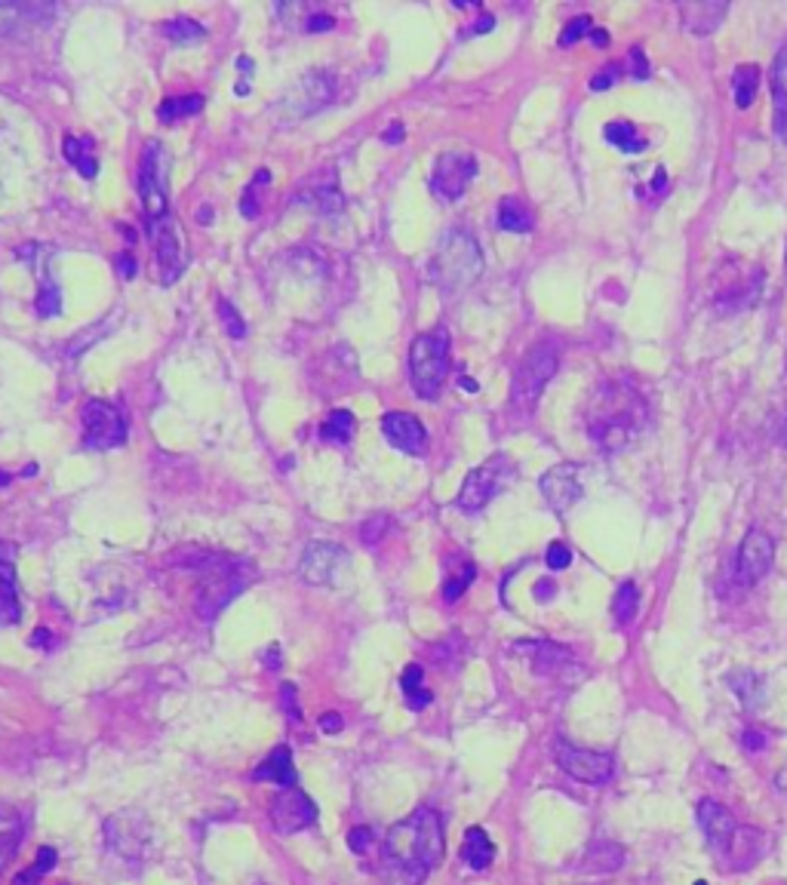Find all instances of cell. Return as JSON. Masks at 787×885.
I'll list each match as a JSON object with an SVG mask.
<instances>
[{"mask_svg": "<svg viewBox=\"0 0 787 885\" xmlns=\"http://www.w3.org/2000/svg\"><path fill=\"white\" fill-rule=\"evenodd\" d=\"M443 852V824L434 809L422 806L385 833L379 879L382 885H425Z\"/></svg>", "mask_w": 787, "mask_h": 885, "instance_id": "obj_1", "label": "cell"}, {"mask_svg": "<svg viewBox=\"0 0 787 885\" xmlns=\"http://www.w3.org/2000/svg\"><path fill=\"white\" fill-rule=\"evenodd\" d=\"M643 421H646V400L640 397V391L625 382H606L588 415V437L600 449L618 452L640 437Z\"/></svg>", "mask_w": 787, "mask_h": 885, "instance_id": "obj_2", "label": "cell"}, {"mask_svg": "<svg viewBox=\"0 0 787 885\" xmlns=\"http://www.w3.org/2000/svg\"><path fill=\"white\" fill-rule=\"evenodd\" d=\"M431 280L440 286V292L452 295L462 292L468 286H474L483 274V252L480 243L474 240V234L452 228L440 237L434 256H431Z\"/></svg>", "mask_w": 787, "mask_h": 885, "instance_id": "obj_3", "label": "cell"}, {"mask_svg": "<svg viewBox=\"0 0 787 885\" xmlns=\"http://www.w3.org/2000/svg\"><path fill=\"white\" fill-rule=\"evenodd\" d=\"M449 375V332L443 326L422 332L409 345V378L422 400H437Z\"/></svg>", "mask_w": 787, "mask_h": 885, "instance_id": "obj_4", "label": "cell"}, {"mask_svg": "<svg viewBox=\"0 0 787 885\" xmlns=\"http://www.w3.org/2000/svg\"><path fill=\"white\" fill-rule=\"evenodd\" d=\"M560 369V351L551 342H538L514 369V382H511V403L520 412H532L542 391Z\"/></svg>", "mask_w": 787, "mask_h": 885, "instance_id": "obj_5", "label": "cell"}, {"mask_svg": "<svg viewBox=\"0 0 787 885\" xmlns=\"http://www.w3.org/2000/svg\"><path fill=\"white\" fill-rule=\"evenodd\" d=\"M167 170H170V157L167 148L160 142H148L142 163H139V197L148 222L170 219V188H167Z\"/></svg>", "mask_w": 787, "mask_h": 885, "instance_id": "obj_6", "label": "cell"}, {"mask_svg": "<svg viewBox=\"0 0 787 885\" xmlns=\"http://www.w3.org/2000/svg\"><path fill=\"white\" fill-rule=\"evenodd\" d=\"M514 477V461L505 452H495L492 458H486L480 468H474L459 492V508L468 514L483 511L486 504L502 492V486Z\"/></svg>", "mask_w": 787, "mask_h": 885, "instance_id": "obj_7", "label": "cell"}, {"mask_svg": "<svg viewBox=\"0 0 787 885\" xmlns=\"http://www.w3.org/2000/svg\"><path fill=\"white\" fill-rule=\"evenodd\" d=\"M333 93H336V77L326 71H311L283 93V99L277 102V111L286 120L296 123V120L326 108L329 102H333Z\"/></svg>", "mask_w": 787, "mask_h": 885, "instance_id": "obj_8", "label": "cell"}, {"mask_svg": "<svg viewBox=\"0 0 787 885\" xmlns=\"http://www.w3.org/2000/svg\"><path fill=\"white\" fill-rule=\"evenodd\" d=\"M84 418V446L90 449H117L127 443V418L114 403L87 400L80 409Z\"/></svg>", "mask_w": 787, "mask_h": 885, "instance_id": "obj_9", "label": "cell"}, {"mask_svg": "<svg viewBox=\"0 0 787 885\" xmlns=\"http://www.w3.org/2000/svg\"><path fill=\"white\" fill-rule=\"evenodd\" d=\"M246 587V575H240L237 566H210V572L203 575L200 587H197V612L200 618L213 621L240 590Z\"/></svg>", "mask_w": 787, "mask_h": 885, "instance_id": "obj_10", "label": "cell"}, {"mask_svg": "<svg viewBox=\"0 0 787 885\" xmlns=\"http://www.w3.org/2000/svg\"><path fill=\"white\" fill-rule=\"evenodd\" d=\"M345 566H348L345 547L333 541H311L299 560V578L311 587H329V584H339Z\"/></svg>", "mask_w": 787, "mask_h": 885, "instance_id": "obj_11", "label": "cell"}, {"mask_svg": "<svg viewBox=\"0 0 787 885\" xmlns=\"http://www.w3.org/2000/svg\"><path fill=\"white\" fill-rule=\"evenodd\" d=\"M775 560V544L763 529H748L738 554H735V584L738 587H757Z\"/></svg>", "mask_w": 787, "mask_h": 885, "instance_id": "obj_12", "label": "cell"}, {"mask_svg": "<svg viewBox=\"0 0 787 885\" xmlns=\"http://www.w3.org/2000/svg\"><path fill=\"white\" fill-rule=\"evenodd\" d=\"M477 176V160L468 151H446L437 157L431 173V191L440 200H459Z\"/></svg>", "mask_w": 787, "mask_h": 885, "instance_id": "obj_13", "label": "cell"}, {"mask_svg": "<svg viewBox=\"0 0 787 885\" xmlns=\"http://www.w3.org/2000/svg\"><path fill=\"white\" fill-rule=\"evenodd\" d=\"M271 824L277 833L289 836V833H302L317 821V806L311 803V796L299 787H280V793H274L271 806H268Z\"/></svg>", "mask_w": 787, "mask_h": 885, "instance_id": "obj_14", "label": "cell"}, {"mask_svg": "<svg viewBox=\"0 0 787 885\" xmlns=\"http://www.w3.org/2000/svg\"><path fill=\"white\" fill-rule=\"evenodd\" d=\"M557 766L575 778L582 784H606L615 772V763L609 753H597V750H582V747H572L566 741H557Z\"/></svg>", "mask_w": 787, "mask_h": 885, "instance_id": "obj_15", "label": "cell"}, {"mask_svg": "<svg viewBox=\"0 0 787 885\" xmlns=\"http://www.w3.org/2000/svg\"><path fill=\"white\" fill-rule=\"evenodd\" d=\"M151 240H154V265H157V280L163 286H173L182 271H185V246L170 219L148 222Z\"/></svg>", "mask_w": 787, "mask_h": 885, "instance_id": "obj_16", "label": "cell"}, {"mask_svg": "<svg viewBox=\"0 0 787 885\" xmlns=\"http://www.w3.org/2000/svg\"><path fill=\"white\" fill-rule=\"evenodd\" d=\"M538 489H542L548 508L554 514H566L572 504L582 498V480H578V468L575 465H557V468L545 471L542 480H538Z\"/></svg>", "mask_w": 787, "mask_h": 885, "instance_id": "obj_17", "label": "cell"}, {"mask_svg": "<svg viewBox=\"0 0 787 885\" xmlns=\"http://www.w3.org/2000/svg\"><path fill=\"white\" fill-rule=\"evenodd\" d=\"M382 434L385 440L406 452V455H422L425 452V443H428V431L425 425L409 412H388L382 415Z\"/></svg>", "mask_w": 787, "mask_h": 885, "instance_id": "obj_18", "label": "cell"}, {"mask_svg": "<svg viewBox=\"0 0 787 885\" xmlns=\"http://www.w3.org/2000/svg\"><path fill=\"white\" fill-rule=\"evenodd\" d=\"M13 563H16V544L0 541V624H19V618H22Z\"/></svg>", "mask_w": 787, "mask_h": 885, "instance_id": "obj_19", "label": "cell"}, {"mask_svg": "<svg viewBox=\"0 0 787 885\" xmlns=\"http://www.w3.org/2000/svg\"><path fill=\"white\" fill-rule=\"evenodd\" d=\"M698 827L704 830V836H708V842L717 852H726V846H729L735 830H738V821L723 803H717V799L708 796V799H701V803H698Z\"/></svg>", "mask_w": 787, "mask_h": 885, "instance_id": "obj_20", "label": "cell"}, {"mask_svg": "<svg viewBox=\"0 0 787 885\" xmlns=\"http://www.w3.org/2000/svg\"><path fill=\"white\" fill-rule=\"evenodd\" d=\"M763 849H766V836L760 830H754V827H738L723 855L732 861V870H748V867H754L763 858Z\"/></svg>", "mask_w": 787, "mask_h": 885, "instance_id": "obj_21", "label": "cell"}, {"mask_svg": "<svg viewBox=\"0 0 787 885\" xmlns=\"http://www.w3.org/2000/svg\"><path fill=\"white\" fill-rule=\"evenodd\" d=\"M769 83H772V123H775V136L781 145H787V47L778 50L775 62H772V74H769Z\"/></svg>", "mask_w": 787, "mask_h": 885, "instance_id": "obj_22", "label": "cell"}, {"mask_svg": "<svg viewBox=\"0 0 787 885\" xmlns=\"http://www.w3.org/2000/svg\"><path fill=\"white\" fill-rule=\"evenodd\" d=\"M22 836H25L22 815L13 806H0V876L7 873V867L19 855Z\"/></svg>", "mask_w": 787, "mask_h": 885, "instance_id": "obj_23", "label": "cell"}, {"mask_svg": "<svg viewBox=\"0 0 787 885\" xmlns=\"http://www.w3.org/2000/svg\"><path fill=\"white\" fill-rule=\"evenodd\" d=\"M628 861V852L618 842H594L578 861V873H615Z\"/></svg>", "mask_w": 787, "mask_h": 885, "instance_id": "obj_24", "label": "cell"}, {"mask_svg": "<svg viewBox=\"0 0 787 885\" xmlns=\"http://www.w3.org/2000/svg\"><path fill=\"white\" fill-rule=\"evenodd\" d=\"M256 781H271L277 787H296L299 775H296V766H293V750H289L286 744L274 747L268 753V760L253 772Z\"/></svg>", "mask_w": 787, "mask_h": 885, "instance_id": "obj_25", "label": "cell"}, {"mask_svg": "<svg viewBox=\"0 0 787 885\" xmlns=\"http://www.w3.org/2000/svg\"><path fill=\"white\" fill-rule=\"evenodd\" d=\"M296 203H305V206L317 209V213H323V216H333V213H342V209H345V197L339 191L336 176L326 179V182H311L305 191L296 194Z\"/></svg>", "mask_w": 787, "mask_h": 885, "instance_id": "obj_26", "label": "cell"}, {"mask_svg": "<svg viewBox=\"0 0 787 885\" xmlns=\"http://www.w3.org/2000/svg\"><path fill=\"white\" fill-rule=\"evenodd\" d=\"M517 652H526L532 670L542 673V677H551V673L569 667V661H572L569 649H563L557 643H548V640H542V643H523V646H517Z\"/></svg>", "mask_w": 787, "mask_h": 885, "instance_id": "obj_27", "label": "cell"}, {"mask_svg": "<svg viewBox=\"0 0 787 885\" xmlns=\"http://www.w3.org/2000/svg\"><path fill=\"white\" fill-rule=\"evenodd\" d=\"M680 13L692 34H711L720 28L723 16L729 13V4H711V0L708 4H683Z\"/></svg>", "mask_w": 787, "mask_h": 885, "instance_id": "obj_28", "label": "cell"}, {"mask_svg": "<svg viewBox=\"0 0 787 885\" xmlns=\"http://www.w3.org/2000/svg\"><path fill=\"white\" fill-rule=\"evenodd\" d=\"M495 858V846L492 839L483 827H471L465 833V842H462V861L471 867V870H486Z\"/></svg>", "mask_w": 787, "mask_h": 885, "instance_id": "obj_29", "label": "cell"}, {"mask_svg": "<svg viewBox=\"0 0 787 885\" xmlns=\"http://www.w3.org/2000/svg\"><path fill=\"white\" fill-rule=\"evenodd\" d=\"M499 228L502 231H511V234H529L535 228L532 209L520 197H505L499 203Z\"/></svg>", "mask_w": 787, "mask_h": 885, "instance_id": "obj_30", "label": "cell"}, {"mask_svg": "<svg viewBox=\"0 0 787 885\" xmlns=\"http://www.w3.org/2000/svg\"><path fill=\"white\" fill-rule=\"evenodd\" d=\"M606 142L615 145L621 154H643L646 151V139L637 133V126L628 123V120H609L606 130H603Z\"/></svg>", "mask_w": 787, "mask_h": 885, "instance_id": "obj_31", "label": "cell"}, {"mask_svg": "<svg viewBox=\"0 0 787 885\" xmlns=\"http://www.w3.org/2000/svg\"><path fill=\"white\" fill-rule=\"evenodd\" d=\"M757 90H760V68L757 65H738L735 74H732V99H735V108H751L754 99H757Z\"/></svg>", "mask_w": 787, "mask_h": 885, "instance_id": "obj_32", "label": "cell"}, {"mask_svg": "<svg viewBox=\"0 0 787 885\" xmlns=\"http://www.w3.org/2000/svg\"><path fill=\"white\" fill-rule=\"evenodd\" d=\"M400 686H403V698H406V704H409L412 710H425V707L431 704V689L422 686V667H419V664H409V667L403 670Z\"/></svg>", "mask_w": 787, "mask_h": 885, "instance_id": "obj_33", "label": "cell"}, {"mask_svg": "<svg viewBox=\"0 0 787 885\" xmlns=\"http://www.w3.org/2000/svg\"><path fill=\"white\" fill-rule=\"evenodd\" d=\"M203 111V96L194 93V96H173V99H163L157 105V117L163 123H173L179 117H191V114H200Z\"/></svg>", "mask_w": 787, "mask_h": 885, "instance_id": "obj_34", "label": "cell"}, {"mask_svg": "<svg viewBox=\"0 0 787 885\" xmlns=\"http://www.w3.org/2000/svg\"><path fill=\"white\" fill-rule=\"evenodd\" d=\"M62 154L77 166V173L84 176V179H96L99 176V160L87 151V142H80L77 136H65Z\"/></svg>", "mask_w": 787, "mask_h": 885, "instance_id": "obj_35", "label": "cell"}, {"mask_svg": "<svg viewBox=\"0 0 787 885\" xmlns=\"http://www.w3.org/2000/svg\"><path fill=\"white\" fill-rule=\"evenodd\" d=\"M354 415L348 412V409H336L333 415H329L326 421H323V428H320V437L326 440V443H351V434H354Z\"/></svg>", "mask_w": 787, "mask_h": 885, "instance_id": "obj_36", "label": "cell"}, {"mask_svg": "<svg viewBox=\"0 0 787 885\" xmlns=\"http://www.w3.org/2000/svg\"><path fill=\"white\" fill-rule=\"evenodd\" d=\"M637 609H640V590H637L634 581H625V584H621V587L615 590V603H612L615 621H618L621 627L631 624L634 615H637Z\"/></svg>", "mask_w": 787, "mask_h": 885, "instance_id": "obj_37", "label": "cell"}, {"mask_svg": "<svg viewBox=\"0 0 787 885\" xmlns=\"http://www.w3.org/2000/svg\"><path fill=\"white\" fill-rule=\"evenodd\" d=\"M160 31L167 34L173 44H191V40L206 37V28L200 22H194V19H170V22H163Z\"/></svg>", "mask_w": 787, "mask_h": 885, "instance_id": "obj_38", "label": "cell"}, {"mask_svg": "<svg viewBox=\"0 0 787 885\" xmlns=\"http://www.w3.org/2000/svg\"><path fill=\"white\" fill-rule=\"evenodd\" d=\"M62 311V289L50 274H44V286L37 292V314L40 317H56Z\"/></svg>", "mask_w": 787, "mask_h": 885, "instance_id": "obj_39", "label": "cell"}, {"mask_svg": "<svg viewBox=\"0 0 787 885\" xmlns=\"http://www.w3.org/2000/svg\"><path fill=\"white\" fill-rule=\"evenodd\" d=\"M477 578V569H474V563H462L459 566V575H449L446 578V584H443V600L446 603H455L459 600L465 590H468V584Z\"/></svg>", "mask_w": 787, "mask_h": 885, "instance_id": "obj_40", "label": "cell"}, {"mask_svg": "<svg viewBox=\"0 0 787 885\" xmlns=\"http://www.w3.org/2000/svg\"><path fill=\"white\" fill-rule=\"evenodd\" d=\"M53 864H56V849L44 846V849H40V852H37V864H31V867H28L25 873H19L13 885H28L31 879H40V876H44V873H50V870H53Z\"/></svg>", "mask_w": 787, "mask_h": 885, "instance_id": "obj_41", "label": "cell"}, {"mask_svg": "<svg viewBox=\"0 0 787 885\" xmlns=\"http://www.w3.org/2000/svg\"><path fill=\"white\" fill-rule=\"evenodd\" d=\"M219 317H222V326H225V332L231 335V339H246V323H243V317H240V311L231 305V302H219Z\"/></svg>", "mask_w": 787, "mask_h": 885, "instance_id": "obj_42", "label": "cell"}, {"mask_svg": "<svg viewBox=\"0 0 787 885\" xmlns=\"http://www.w3.org/2000/svg\"><path fill=\"white\" fill-rule=\"evenodd\" d=\"M585 34H594V22H591V16H575V19L563 28V34H560V47H572V44H578V40H582Z\"/></svg>", "mask_w": 787, "mask_h": 885, "instance_id": "obj_43", "label": "cell"}, {"mask_svg": "<svg viewBox=\"0 0 787 885\" xmlns=\"http://www.w3.org/2000/svg\"><path fill=\"white\" fill-rule=\"evenodd\" d=\"M31 13V7L22 4H0V34H10L22 25V16Z\"/></svg>", "mask_w": 787, "mask_h": 885, "instance_id": "obj_44", "label": "cell"}, {"mask_svg": "<svg viewBox=\"0 0 787 885\" xmlns=\"http://www.w3.org/2000/svg\"><path fill=\"white\" fill-rule=\"evenodd\" d=\"M548 566L554 569V572H560V569H566L569 563H572V551L563 544V541H554L551 547H548Z\"/></svg>", "mask_w": 787, "mask_h": 885, "instance_id": "obj_45", "label": "cell"}, {"mask_svg": "<svg viewBox=\"0 0 787 885\" xmlns=\"http://www.w3.org/2000/svg\"><path fill=\"white\" fill-rule=\"evenodd\" d=\"M628 65H631V77H634V80H649V62H646L643 47H631V53H628Z\"/></svg>", "mask_w": 787, "mask_h": 885, "instance_id": "obj_46", "label": "cell"}, {"mask_svg": "<svg viewBox=\"0 0 787 885\" xmlns=\"http://www.w3.org/2000/svg\"><path fill=\"white\" fill-rule=\"evenodd\" d=\"M369 842H372V830H369V827H354V830L348 833V846H351V852H357V855H366Z\"/></svg>", "mask_w": 787, "mask_h": 885, "instance_id": "obj_47", "label": "cell"}, {"mask_svg": "<svg viewBox=\"0 0 787 885\" xmlns=\"http://www.w3.org/2000/svg\"><path fill=\"white\" fill-rule=\"evenodd\" d=\"M302 28H305L308 34L329 31V28H336V19H333V16H326V13H314V16H308V19L302 22Z\"/></svg>", "mask_w": 787, "mask_h": 885, "instance_id": "obj_48", "label": "cell"}, {"mask_svg": "<svg viewBox=\"0 0 787 885\" xmlns=\"http://www.w3.org/2000/svg\"><path fill=\"white\" fill-rule=\"evenodd\" d=\"M615 80H618V68H615V65H609V68H603L597 77H591V90H594V93H603V90H609V87H612Z\"/></svg>", "mask_w": 787, "mask_h": 885, "instance_id": "obj_49", "label": "cell"}, {"mask_svg": "<svg viewBox=\"0 0 787 885\" xmlns=\"http://www.w3.org/2000/svg\"><path fill=\"white\" fill-rule=\"evenodd\" d=\"M117 268H120V277L123 280H133L139 274V262L133 259V252H120V256H117Z\"/></svg>", "mask_w": 787, "mask_h": 885, "instance_id": "obj_50", "label": "cell"}, {"mask_svg": "<svg viewBox=\"0 0 787 885\" xmlns=\"http://www.w3.org/2000/svg\"><path fill=\"white\" fill-rule=\"evenodd\" d=\"M283 704H286V710H289V720L293 723H299L302 720V710H299V704H296V686H283Z\"/></svg>", "mask_w": 787, "mask_h": 885, "instance_id": "obj_51", "label": "cell"}, {"mask_svg": "<svg viewBox=\"0 0 787 885\" xmlns=\"http://www.w3.org/2000/svg\"><path fill=\"white\" fill-rule=\"evenodd\" d=\"M240 71H243V80H240V83H237V87H234V93H237V96H246V93H250V77H253V59H246V56H243V59H240Z\"/></svg>", "mask_w": 787, "mask_h": 885, "instance_id": "obj_52", "label": "cell"}, {"mask_svg": "<svg viewBox=\"0 0 787 885\" xmlns=\"http://www.w3.org/2000/svg\"><path fill=\"white\" fill-rule=\"evenodd\" d=\"M385 523H388L385 517H376V520H372V523L363 529V541H366V544H376V532H385Z\"/></svg>", "mask_w": 787, "mask_h": 885, "instance_id": "obj_53", "label": "cell"}, {"mask_svg": "<svg viewBox=\"0 0 787 885\" xmlns=\"http://www.w3.org/2000/svg\"><path fill=\"white\" fill-rule=\"evenodd\" d=\"M741 744L748 747V750H763V747H766V735L748 729V732H744V738H741Z\"/></svg>", "mask_w": 787, "mask_h": 885, "instance_id": "obj_54", "label": "cell"}, {"mask_svg": "<svg viewBox=\"0 0 787 885\" xmlns=\"http://www.w3.org/2000/svg\"><path fill=\"white\" fill-rule=\"evenodd\" d=\"M320 729L323 732H342V716L339 713H326L320 720Z\"/></svg>", "mask_w": 787, "mask_h": 885, "instance_id": "obj_55", "label": "cell"}, {"mask_svg": "<svg viewBox=\"0 0 787 885\" xmlns=\"http://www.w3.org/2000/svg\"><path fill=\"white\" fill-rule=\"evenodd\" d=\"M492 28H495V19H492L489 13H483V16L474 22V28H471L468 34H486V31H492Z\"/></svg>", "mask_w": 787, "mask_h": 885, "instance_id": "obj_56", "label": "cell"}, {"mask_svg": "<svg viewBox=\"0 0 787 885\" xmlns=\"http://www.w3.org/2000/svg\"><path fill=\"white\" fill-rule=\"evenodd\" d=\"M554 597V584L551 581H538L535 584V600H551Z\"/></svg>", "mask_w": 787, "mask_h": 885, "instance_id": "obj_57", "label": "cell"}, {"mask_svg": "<svg viewBox=\"0 0 787 885\" xmlns=\"http://www.w3.org/2000/svg\"><path fill=\"white\" fill-rule=\"evenodd\" d=\"M403 139V123H391V130L382 136V142H388V145H397Z\"/></svg>", "mask_w": 787, "mask_h": 885, "instance_id": "obj_58", "label": "cell"}, {"mask_svg": "<svg viewBox=\"0 0 787 885\" xmlns=\"http://www.w3.org/2000/svg\"><path fill=\"white\" fill-rule=\"evenodd\" d=\"M47 643H50V630H34L31 646H47Z\"/></svg>", "mask_w": 787, "mask_h": 885, "instance_id": "obj_59", "label": "cell"}, {"mask_svg": "<svg viewBox=\"0 0 787 885\" xmlns=\"http://www.w3.org/2000/svg\"><path fill=\"white\" fill-rule=\"evenodd\" d=\"M591 37H594V44H597V47H606V44H609V34H606V31H594Z\"/></svg>", "mask_w": 787, "mask_h": 885, "instance_id": "obj_60", "label": "cell"}, {"mask_svg": "<svg viewBox=\"0 0 787 885\" xmlns=\"http://www.w3.org/2000/svg\"><path fill=\"white\" fill-rule=\"evenodd\" d=\"M206 219H213V209H206V206H203V209H200V225H210Z\"/></svg>", "mask_w": 787, "mask_h": 885, "instance_id": "obj_61", "label": "cell"}, {"mask_svg": "<svg viewBox=\"0 0 787 885\" xmlns=\"http://www.w3.org/2000/svg\"><path fill=\"white\" fill-rule=\"evenodd\" d=\"M462 388L465 391H477V382H471V378H462Z\"/></svg>", "mask_w": 787, "mask_h": 885, "instance_id": "obj_62", "label": "cell"}, {"mask_svg": "<svg viewBox=\"0 0 787 885\" xmlns=\"http://www.w3.org/2000/svg\"><path fill=\"white\" fill-rule=\"evenodd\" d=\"M781 440H784V446H787V418H784V431H781Z\"/></svg>", "mask_w": 787, "mask_h": 885, "instance_id": "obj_63", "label": "cell"}, {"mask_svg": "<svg viewBox=\"0 0 787 885\" xmlns=\"http://www.w3.org/2000/svg\"><path fill=\"white\" fill-rule=\"evenodd\" d=\"M695 885H708V882H704V879H698V882H695Z\"/></svg>", "mask_w": 787, "mask_h": 885, "instance_id": "obj_64", "label": "cell"}]
</instances>
